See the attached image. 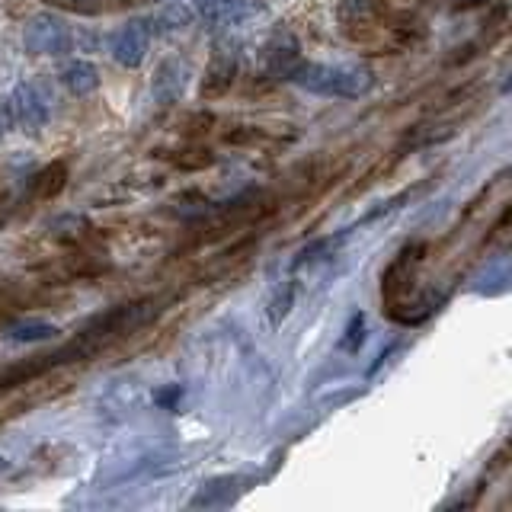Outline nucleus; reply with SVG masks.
I'll list each match as a JSON object with an SVG mask.
<instances>
[{"label": "nucleus", "mask_w": 512, "mask_h": 512, "mask_svg": "<svg viewBox=\"0 0 512 512\" xmlns=\"http://www.w3.org/2000/svg\"><path fill=\"white\" fill-rule=\"evenodd\" d=\"M288 80H295L301 90L317 96H346V100H359L375 87V74L365 64H295Z\"/></svg>", "instance_id": "1"}, {"label": "nucleus", "mask_w": 512, "mask_h": 512, "mask_svg": "<svg viewBox=\"0 0 512 512\" xmlns=\"http://www.w3.org/2000/svg\"><path fill=\"white\" fill-rule=\"evenodd\" d=\"M10 119L23 128V132H39V128L52 116V93H48L39 80H26L10 93Z\"/></svg>", "instance_id": "2"}, {"label": "nucleus", "mask_w": 512, "mask_h": 512, "mask_svg": "<svg viewBox=\"0 0 512 512\" xmlns=\"http://www.w3.org/2000/svg\"><path fill=\"white\" fill-rule=\"evenodd\" d=\"M23 45L32 55H64L71 45L68 26L55 13H36L23 29Z\"/></svg>", "instance_id": "3"}, {"label": "nucleus", "mask_w": 512, "mask_h": 512, "mask_svg": "<svg viewBox=\"0 0 512 512\" xmlns=\"http://www.w3.org/2000/svg\"><path fill=\"white\" fill-rule=\"evenodd\" d=\"M148 48H151V32L138 20L125 23L116 36H112V58H116L122 68H138V64L148 58Z\"/></svg>", "instance_id": "4"}, {"label": "nucleus", "mask_w": 512, "mask_h": 512, "mask_svg": "<svg viewBox=\"0 0 512 512\" xmlns=\"http://www.w3.org/2000/svg\"><path fill=\"white\" fill-rule=\"evenodd\" d=\"M186 80H189L186 64H180V61H164V64H157L154 80H151L154 100H157V103H176V100H180V96L186 93Z\"/></svg>", "instance_id": "5"}, {"label": "nucleus", "mask_w": 512, "mask_h": 512, "mask_svg": "<svg viewBox=\"0 0 512 512\" xmlns=\"http://www.w3.org/2000/svg\"><path fill=\"white\" fill-rule=\"evenodd\" d=\"M61 84L68 87L74 96H87V93H93L96 87H100V71L93 68L90 61H68L61 68Z\"/></svg>", "instance_id": "6"}, {"label": "nucleus", "mask_w": 512, "mask_h": 512, "mask_svg": "<svg viewBox=\"0 0 512 512\" xmlns=\"http://www.w3.org/2000/svg\"><path fill=\"white\" fill-rule=\"evenodd\" d=\"M263 13L260 0H221L218 13L212 16V26H244Z\"/></svg>", "instance_id": "7"}, {"label": "nucleus", "mask_w": 512, "mask_h": 512, "mask_svg": "<svg viewBox=\"0 0 512 512\" xmlns=\"http://www.w3.org/2000/svg\"><path fill=\"white\" fill-rule=\"evenodd\" d=\"M58 333L55 324H45V320H26V324H16L7 330V340L10 343H42V340H52Z\"/></svg>", "instance_id": "8"}, {"label": "nucleus", "mask_w": 512, "mask_h": 512, "mask_svg": "<svg viewBox=\"0 0 512 512\" xmlns=\"http://www.w3.org/2000/svg\"><path fill=\"white\" fill-rule=\"evenodd\" d=\"M157 23L164 32H180L196 23V10H192L189 0H176V4L164 7V13L157 16Z\"/></svg>", "instance_id": "9"}, {"label": "nucleus", "mask_w": 512, "mask_h": 512, "mask_svg": "<svg viewBox=\"0 0 512 512\" xmlns=\"http://www.w3.org/2000/svg\"><path fill=\"white\" fill-rule=\"evenodd\" d=\"M212 77L218 80V90H224L234 80V48L218 45L215 61H212Z\"/></svg>", "instance_id": "10"}, {"label": "nucleus", "mask_w": 512, "mask_h": 512, "mask_svg": "<svg viewBox=\"0 0 512 512\" xmlns=\"http://www.w3.org/2000/svg\"><path fill=\"white\" fill-rule=\"evenodd\" d=\"M362 330H365V317H362V314H356V317L349 320V330H346L349 336H346V340H343L340 346H343V349H349V352H356V349L362 346Z\"/></svg>", "instance_id": "11"}, {"label": "nucleus", "mask_w": 512, "mask_h": 512, "mask_svg": "<svg viewBox=\"0 0 512 512\" xmlns=\"http://www.w3.org/2000/svg\"><path fill=\"white\" fill-rule=\"evenodd\" d=\"M218 7H221V0H192V10H196V16L205 23H212V16L218 13Z\"/></svg>", "instance_id": "12"}, {"label": "nucleus", "mask_w": 512, "mask_h": 512, "mask_svg": "<svg viewBox=\"0 0 512 512\" xmlns=\"http://www.w3.org/2000/svg\"><path fill=\"white\" fill-rule=\"evenodd\" d=\"M10 125H13V119H10V106H7V100H0V138H4V135L10 132Z\"/></svg>", "instance_id": "13"}, {"label": "nucleus", "mask_w": 512, "mask_h": 512, "mask_svg": "<svg viewBox=\"0 0 512 512\" xmlns=\"http://www.w3.org/2000/svg\"><path fill=\"white\" fill-rule=\"evenodd\" d=\"M68 4H71V7H84V10H87V7H93V0H68Z\"/></svg>", "instance_id": "14"}, {"label": "nucleus", "mask_w": 512, "mask_h": 512, "mask_svg": "<svg viewBox=\"0 0 512 512\" xmlns=\"http://www.w3.org/2000/svg\"><path fill=\"white\" fill-rule=\"evenodd\" d=\"M7 468H10V461H7L4 455H0V471H7Z\"/></svg>", "instance_id": "15"}]
</instances>
